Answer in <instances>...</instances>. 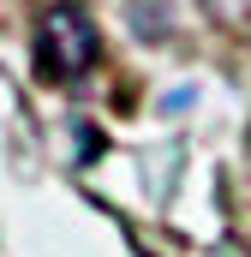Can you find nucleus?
<instances>
[{
  "instance_id": "f03ea898",
  "label": "nucleus",
  "mask_w": 251,
  "mask_h": 257,
  "mask_svg": "<svg viewBox=\"0 0 251 257\" xmlns=\"http://www.w3.org/2000/svg\"><path fill=\"white\" fill-rule=\"evenodd\" d=\"M126 18H132V30H138L144 42H156V36H168V30H174L168 0H126Z\"/></svg>"
},
{
  "instance_id": "f257e3e1",
  "label": "nucleus",
  "mask_w": 251,
  "mask_h": 257,
  "mask_svg": "<svg viewBox=\"0 0 251 257\" xmlns=\"http://www.w3.org/2000/svg\"><path fill=\"white\" fill-rule=\"evenodd\" d=\"M102 60V30L78 0H54L36 18V66L48 84H78Z\"/></svg>"
},
{
  "instance_id": "7ed1b4c3",
  "label": "nucleus",
  "mask_w": 251,
  "mask_h": 257,
  "mask_svg": "<svg viewBox=\"0 0 251 257\" xmlns=\"http://www.w3.org/2000/svg\"><path fill=\"white\" fill-rule=\"evenodd\" d=\"M203 6V18L215 24V30H227V36H245L251 30V0H197Z\"/></svg>"
}]
</instances>
